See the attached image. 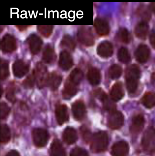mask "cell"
Returning <instances> with one entry per match:
<instances>
[{
    "label": "cell",
    "mask_w": 155,
    "mask_h": 156,
    "mask_svg": "<svg viewBox=\"0 0 155 156\" xmlns=\"http://www.w3.org/2000/svg\"><path fill=\"white\" fill-rule=\"evenodd\" d=\"M140 69L138 65L132 64L127 68L126 73V82L127 90L131 94L136 90L140 76Z\"/></svg>",
    "instance_id": "cell-1"
},
{
    "label": "cell",
    "mask_w": 155,
    "mask_h": 156,
    "mask_svg": "<svg viewBox=\"0 0 155 156\" xmlns=\"http://www.w3.org/2000/svg\"><path fill=\"white\" fill-rule=\"evenodd\" d=\"M90 149L94 153H98L104 151L108 144V137L106 133L101 131L95 133L91 140Z\"/></svg>",
    "instance_id": "cell-2"
},
{
    "label": "cell",
    "mask_w": 155,
    "mask_h": 156,
    "mask_svg": "<svg viewBox=\"0 0 155 156\" xmlns=\"http://www.w3.org/2000/svg\"><path fill=\"white\" fill-rule=\"evenodd\" d=\"M143 150L148 153L155 151V130L154 128L148 127L144 132L141 141Z\"/></svg>",
    "instance_id": "cell-3"
},
{
    "label": "cell",
    "mask_w": 155,
    "mask_h": 156,
    "mask_svg": "<svg viewBox=\"0 0 155 156\" xmlns=\"http://www.w3.org/2000/svg\"><path fill=\"white\" fill-rule=\"evenodd\" d=\"M38 87L41 89L46 86L49 76L46 66L41 62L37 63L33 69Z\"/></svg>",
    "instance_id": "cell-4"
},
{
    "label": "cell",
    "mask_w": 155,
    "mask_h": 156,
    "mask_svg": "<svg viewBox=\"0 0 155 156\" xmlns=\"http://www.w3.org/2000/svg\"><path fill=\"white\" fill-rule=\"evenodd\" d=\"M32 138L34 144L37 147H44L46 144L48 137L46 130L41 128L34 129L32 133Z\"/></svg>",
    "instance_id": "cell-5"
},
{
    "label": "cell",
    "mask_w": 155,
    "mask_h": 156,
    "mask_svg": "<svg viewBox=\"0 0 155 156\" xmlns=\"http://www.w3.org/2000/svg\"><path fill=\"white\" fill-rule=\"evenodd\" d=\"M16 48L15 38L9 34L5 35L2 37L1 42V48L3 53H9L14 51Z\"/></svg>",
    "instance_id": "cell-6"
},
{
    "label": "cell",
    "mask_w": 155,
    "mask_h": 156,
    "mask_svg": "<svg viewBox=\"0 0 155 156\" xmlns=\"http://www.w3.org/2000/svg\"><path fill=\"white\" fill-rule=\"evenodd\" d=\"M77 37L79 42L86 46H91L94 43L93 35L88 28L84 27L80 29L78 32Z\"/></svg>",
    "instance_id": "cell-7"
},
{
    "label": "cell",
    "mask_w": 155,
    "mask_h": 156,
    "mask_svg": "<svg viewBox=\"0 0 155 156\" xmlns=\"http://www.w3.org/2000/svg\"><path fill=\"white\" fill-rule=\"evenodd\" d=\"M124 123V117L120 111L114 110L110 112L108 121V125L111 129H116L120 128Z\"/></svg>",
    "instance_id": "cell-8"
},
{
    "label": "cell",
    "mask_w": 155,
    "mask_h": 156,
    "mask_svg": "<svg viewBox=\"0 0 155 156\" xmlns=\"http://www.w3.org/2000/svg\"><path fill=\"white\" fill-rule=\"evenodd\" d=\"M29 65L21 59L16 60L12 65V70L14 76L18 78H21L29 71Z\"/></svg>",
    "instance_id": "cell-9"
},
{
    "label": "cell",
    "mask_w": 155,
    "mask_h": 156,
    "mask_svg": "<svg viewBox=\"0 0 155 156\" xmlns=\"http://www.w3.org/2000/svg\"><path fill=\"white\" fill-rule=\"evenodd\" d=\"M27 42L31 53L36 55L40 51L43 44L41 39L36 34L31 35L27 39Z\"/></svg>",
    "instance_id": "cell-10"
},
{
    "label": "cell",
    "mask_w": 155,
    "mask_h": 156,
    "mask_svg": "<svg viewBox=\"0 0 155 156\" xmlns=\"http://www.w3.org/2000/svg\"><path fill=\"white\" fill-rule=\"evenodd\" d=\"M128 144L124 141H119L112 146L111 154L113 156H126L129 151Z\"/></svg>",
    "instance_id": "cell-11"
},
{
    "label": "cell",
    "mask_w": 155,
    "mask_h": 156,
    "mask_svg": "<svg viewBox=\"0 0 155 156\" xmlns=\"http://www.w3.org/2000/svg\"><path fill=\"white\" fill-rule=\"evenodd\" d=\"M93 26L97 33L100 36H106L109 32V24L107 21L104 19L97 18L95 19Z\"/></svg>",
    "instance_id": "cell-12"
},
{
    "label": "cell",
    "mask_w": 155,
    "mask_h": 156,
    "mask_svg": "<svg viewBox=\"0 0 155 156\" xmlns=\"http://www.w3.org/2000/svg\"><path fill=\"white\" fill-rule=\"evenodd\" d=\"M113 47L112 44L108 41L100 43L97 48L98 55L100 57L107 58L111 57L113 53Z\"/></svg>",
    "instance_id": "cell-13"
},
{
    "label": "cell",
    "mask_w": 155,
    "mask_h": 156,
    "mask_svg": "<svg viewBox=\"0 0 155 156\" xmlns=\"http://www.w3.org/2000/svg\"><path fill=\"white\" fill-rule=\"evenodd\" d=\"M59 67L63 69L67 70L70 69L73 65V60L70 53L66 50L61 52L59 60Z\"/></svg>",
    "instance_id": "cell-14"
},
{
    "label": "cell",
    "mask_w": 155,
    "mask_h": 156,
    "mask_svg": "<svg viewBox=\"0 0 155 156\" xmlns=\"http://www.w3.org/2000/svg\"><path fill=\"white\" fill-rule=\"evenodd\" d=\"M150 53V50L147 45L141 44L138 46L135 51V58L139 62L144 63L148 60Z\"/></svg>",
    "instance_id": "cell-15"
},
{
    "label": "cell",
    "mask_w": 155,
    "mask_h": 156,
    "mask_svg": "<svg viewBox=\"0 0 155 156\" xmlns=\"http://www.w3.org/2000/svg\"><path fill=\"white\" fill-rule=\"evenodd\" d=\"M55 114L56 120L59 125H62L68 119L67 108L64 105H58L55 109Z\"/></svg>",
    "instance_id": "cell-16"
},
{
    "label": "cell",
    "mask_w": 155,
    "mask_h": 156,
    "mask_svg": "<svg viewBox=\"0 0 155 156\" xmlns=\"http://www.w3.org/2000/svg\"><path fill=\"white\" fill-rule=\"evenodd\" d=\"M62 81V77L60 75L56 72H52L49 74L46 86L54 91L58 88Z\"/></svg>",
    "instance_id": "cell-17"
},
{
    "label": "cell",
    "mask_w": 155,
    "mask_h": 156,
    "mask_svg": "<svg viewBox=\"0 0 155 156\" xmlns=\"http://www.w3.org/2000/svg\"><path fill=\"white\" fill-rule=\"evenodd\" d=\"M62 138L66 143L71 144L76 142L78 139V135L76 131L74 128L68 127L63 131Z\"/></svg>",
    "instance_id": "cell-18"
},
{
    "label": "cell",
    "mask_w": 155,
    "mask_h": 156,
    "mask_svg": "<svg viewBox=\"0 0 155 156\" xmlns=\"http://www.w3.org/2000/svg\"><path fill=\"white\" fill-rule=\"evenodd\" d=\"M72 111L74 118L80 120L83 118L85 113V105L81 101H76L72 105Z\"/></svg>",
    "instance_id": "cell-19"
},
{
    "label": "cell",
    "mask_w": 155,
    "mask_h": 156,
    "mask_svg": "<svg viewBox=\"0 0 155 156\" xmlns=\"http://www.w3.org/2000/svg\"><path fill=\"white\" fill-rule=\"evenodd\" d=\"M144 123V119L142 115L139 114L134 116L131 127L132 132L135 134L139 133L143 129Z\"/></svg>",
    "instance_id": "cell-20"
},
{
    "label": "cell",
    "mask_w": 155,
    "mask_h": 156,
    "mask_svg": "<svg viewBox=\"0 0 155 156\" xmlns=\"http://www.w3.org/2000/svg\"><path fill=\"white\" fill-rule=\"evenodd\" d=\"M124 94V92L122 84L120 82L115 83L112 87L110 92L111 99L113 101H117L121 99Z\"/></svg>",
    "instance_id": "cell-21"
},
{
    "label": "cell",
    "mask_w": 155,
    "mask_h": 156,
    "mask_svg": "<svg viewBox=\"0 0 155 156\" xmlns=\"http://www.w3.org/2000/svg\"><path fill=\"white\" fill-rule=\"evenodd\" d=\"M51 156H66L65 150L61 143L59 140H54L50 147Z\"/></svg>",
    "instance_id": "cell-22"
},
{
    "label": "cell",
    "mask_w": 155,
    "mask_h": 156,
    "mask_svg": "<svg viewBox=\"0 0 155 156\" xmlns=\"http://www.w3.org/2000/svg\"><path fill=\"white\" fill-rule=\"evenodd\" d=\"M77 85L68 79H67L65 83L63 90V98L67 99L74 95L77 91Z\"/></svg>",
    "instance_id": "cell-23"
},
{
    "label": "cell",
    "mask_w": 155,
    "mask_h": 156,
    "mask_svg": "<svg viewBox=\"0 0 155 156\" xmlns=\"http://www.w3.org/2000/svg\"><path fill=\"white\" fill-rule=\"evenodd\" d=\"M56 58L54 49L50 46H47L42 53V58L43 61L47 64H52L55 61Z\"/></svg>",
    "instance_id": "cell-24"
},
{
    "label": "cell",
    "mask_w": 155,
    "mask_h": 156,
    "mask_svg": "<svg viewBox=\"0 0 155 156\" xmlns=\"http://www.w3.org/2000/svg\"><path fill=\"white\" fill-rule=\"evenodd\" d=\"M88 81L92 85H96L98 84L100 81L101 75L99 71L95 68L90 69L87 75Z\"/></svg>",
    "instance_id": "cell-25"
},
{
    "label": "cell",
    "mask_w": 155,
    "mask_h": 156,
    "mask_svg": "<svg viewBox=\"0 0 155 156\" xmlns=\"http://www.w3.org/2000/svg\"><path fill=\"white\" fill-rule=\"evenodd\" d=\"M149 30V26L146 21H142L139 23L136 26L135 33L136 36L141 39L146 37Z\"/></svg>",
    "instance_id": "cell-26"
},
{
    "label": "cell",
    "mask_w": 155,
    "mask_h": 156,
    "mask_svg": "<svg viewBox=\"0 0 155 156\" xmlns=\"http://www.w3.org/2000/svg\"><path fill=\"white\" fill-rule=\"evenodd\" d=\"M143 105L147 108H150L155 105V93L149 92L145 94L141 100Z\"/></svg>",
    "instance_id": "cell-27"
},
{
    "label": "cell",
    "mask_w": 155,
    "mask_h": 156,
    "mask_svg": "<svg viewBox=\"0 0 155 156\" xmlns=\"http://www.w3.org/2000/svg\"><path fill=\"white\" fill-rule=\"evenodd\" d=\"M83 73L82 70L78 68L74 69L71 72L68 79L74 84L77 85L82 80Z\"/></svg>",
    "instance_id": "cell-28"
},
{
    "label": "cell",
    "mask_w": 155,
    "mask_h": 156,
    "mask_svg": "<svg viewBox=\"0 0 155 156\" xmlns=\"http://www.w3.org/2000/svg\"><path fill=\"white\" fill-rule=\"evenodd\" d=\"M117 57L120 62L124 64L128 63L131 60L130 55L128 49L124 47L119 49L117 53Z\"/></svg>",
    "instance_id": "cell-29"
},
{
    "label": "cell",
    "mask_w": 155,
    "mask_h": 156,
    "mask_svg": "<svg viewBox=\"0 0 155 156\" xmlns=\"http://www.w3.org/2000/svg\"><path fill=\"white\" fill-rule=\"evenodd\" d=\"M11 137L10 129L6 124H2L1 126V142L3 143H6L8 142Z\"/></svg>",
    "instance_id": "cell-30"
},
{
    "label": "cell",
    "mask_w": 155,
    "mask_h": 156,
    "mask_svg": "<svg viewBox=\"0 0 155 156\" xmlns=\"http://www.w3.org/2000/svg\"><path fill=\"white\" fill-rule=\"evenodd\" d=\"M122 72V69L120 66L118 64H114L110 67L109 74L112 79H116L120 77Z\"/></svg>",
    "instance_id": "cell-31"
},
{
    "label": "cell",
    "mask_w": 155,
    "mask_h": 156,
    "mask_svg": "<svg viewBox=\"0 0 155 156\" xmlns=\"http://www.w3.org/2000/svg\"><path fill=\"white\" fill-rule=\"evenodd\" d=\"M119 40L125 44L129 43L130 40V36L128 30L125 28L120 29L117 34Z\"/></svg>",
    "instance_id": "cell-32"
},
{
    "label": "cell",
    "mask_w": 155,
    "mask_h": 156,
    "mask_svg": "<svg viewBox=\"0 0 155 156\" xmlns=\"http://www.w3.org/2000/svg\"><path fill=\"white\" fill-rule=\"evenodd\" d=\"M63 47L69 49H73L75 46L74 40L68 35H65L63 37L61 42Z\"/></svg>",
    "instance_id": "cell-33"
},
{
    "label": "cell",
    "mask_w": 155,
    "mask_h": 156,
    "mask_svg": "<svg viewBox=\"0 0 155 156\" xmlns=\"http://www.w3.org/2000/svg\"><path fill=\"white\" fill-rule=\"evenodd\" d=\"M9 75V64L7 61L3 59L1 60V79L5 80Z\"/></svg>",
    "instance_id": "cell-34"
},
{
    "label": "cell",
    "mask_w": 155,
    "mask_h": 156,
    "mask_svg": "<svg viewBox=\"0 0 155 156\" xmlns=\"http://www.w3.org/2000/svg\"><path fill=\"white\" fill-rule=\"evenodd\" d=\"M37 27L39 32L45 37L50 36L52 32L53 26L52 25H38Z\"/></svg>",
    "instance_id": "cell-35"
},
{
    "label": "cell",
    "mask_w": 155,
    "mask_h": 156,
    "mask_svg": "<svg viewBox=\"0 0 155 156\" xmlns=\"http://www.w3.org/2000/svg\"><path fill=\"white\" fill-rule=\"evenodd\" d=\"M36 82V77L33 70L23 80V85L26 88H31L34 85Z\"/></svg>",
    "instance_id": "cell-36"
},
{
    "label": "cell",
    "mask_w": 155,
    "mask_h": 156,
    "mask_svg": "<svg viewBox=\"0 0 155 156\" xmlns=\"http://www.w3.org/2000/svg\"><path fill=\"white\" fill-rule=\"evenodd\" d=\"M10 111V108L8 105L5 102L1 104V118L2 119H5Z\"/></svg>",
    "instance_id": "cell-37"
},
{
    "label": "cell",
    "mask_w": 155,
    "mask_h": 156,
    "mask_svg": "<svg viewBox=\"0 0 155 156\" xmlns=\"http://www.w3.org/2000/svg\"><path fill=\"white\" fill-rule=\"evenodd\" d=\"M15 88L13 87H9L6 93V98L9 102L14 103L15 101Z\"/></svg>",
    "instance_id": "cell-38"
},
{
    "label": "cell",
    "mask_w": 155,
    "mask_h": 156,
    "mask_svg": "<svg viewBox=\"0 0 155 156\" xmlns=\"http://www.w3.org/2000/svg\"><path fill=\"white\" fill-rule=\"evenodd\" d=\"M70 156H88V155L84 149L80 147H76L72 150Z\"/></svg>",
    "instance_id": "cell-39"
},
{
    "label": "cell",
    "mask_w": 155,
    "mask_h": 156,
    "mask_svg": "<svg viewBox=\"0 0 155 156\" xmlns=\"http://www.w3.org/2000/svg\"><path fill=\"white\" fill-rule=\"evenodd\" d=\"M81 132L83 138L86 142L91 141L92 136L88 130L83 128L81 129Z\"/></svg>",
    "instance_id": "cell-40"
},
{
    "label": "cell",
    "mask_w": 155,
    "mask_h": 156,
    "mask_svg": "<svg viewBox=\"0 0 155 156\" xmlns=\"http://www.w3.org/2000/svg\"><path fill=\"white\" fill-rule=\"evenodd\" d=\"M141 14L140 15L142 18L144 19V21H146V20L149 19L150 17V14L148 9L145 8H143L142 9L141 11L140 12Z\"/></svg>",
    "instance_id": "cell-41"
},
{
    "label": "cell",
    "mask_w": 155,
    "mask_h": 156,
    "mask_svg": "<svg viewBox=\"0 0 155 156\" xmlns=\"http://www.w3.org/2000/svg\"><path fill=\"white\" fill-rule=\"evenodd\" d=\"M150 41L152 46L155 48V31L151 35Z\"/></svg>",
    "instance_id": "cell-42"
},
{
    "label": "cell",
    "mask_w": 155,
    "mask_h": 156,
    "mask_svg": "<svg viewBox=\"0 0 155 156\" xmlns=\"http://www.w3.org/2000/svg\"><path fill=\"white\" fill-rule=\"evenodd\" d=\"M5 156H20V155L17 151L13 150L9 151Z\"/></svg>",
    "instance_id": "cell-43"
},
{
    "label": "cell",
    "mask_w": 155,
    "mask_h": 156,
    "mask_svg": "<svg viewBox=\"0 0 155 156\" xmlns=\"http://www.w3.org/2000/svg\"><path fill=\"white\" fill-rule=\"evenodd\" d=\"M29 27V26H21L17 25L16 26V27L20 31H23L26 30Z\"/></svg>",
    "instance_id": "cell-44"
},
{
    "label": "cell",
    "mask_w": 155,
    "mask_h": 156,
    "mask_svg": "<svg viewBox=\"0 0 155 156\" xmlns=\"http://www.w3.org/2000/svg\"><path fill=\"white\" fill-rule=\"evenodd\" d=\"M150 9L155 14V2L152 3L150 5Z\"/></svg>",
    "instance_id": "cell-45"
},
{
    "label": "cell",
    "mask_w": 155,
    "mask_h": 156,
    "mask_svg": "<svg viewBox=\"0 0 155 156\" xmlns=\"http://www.w3.org/2000/svg\"><path fill=\"white\" fill-rule=\"evenodd\" d=\"M151 80L152 84L155 86V73H153L152 74Z\"/></svg>",
    "instance_id": "cell-46"
}]
</instances>
